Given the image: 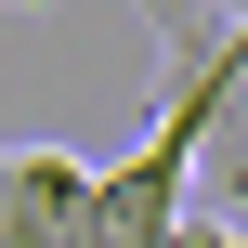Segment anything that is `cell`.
I'll return each instance as SVG.
<instances>
[{"instance_id": "cell-1", "label": "cell", "mask_w": 248, "mask_h": 248, "mask_svg": "<svg viewBox=\"0 0 248 248\" xmlns=\"http://www.w3.org/2000/svg\"><path fill=\"white\" fill-rule=\"evenodd\" d=\"M92 157L65 144H0V248H105L92 235Z\"/></svg>"}, {"instance_id": "cell-3", "label": "cell", "mask_w": 248, "mask_h": 248, "mask_svg": "<svg viewBox=\"0 0 248 248\" xmlns=\"http://www.w3.org/2000/svg\"><path fill=\"white\" fill-rule=\"evenodd\" d=\"M0 13H52V0H0Z\"/></svg>"}, {"instance_id": "cell-2", "label": "cell", "mask_w": 248, "mask_h": 248, "mask_svg": "<svg viewBox=\"0 0 248 248\" xmlns=\"http://www.w3.org/2000/svg\"><path fill=\"white\" fill-rule=\"evenodd\" d=\"M170 248H248L235 222H209V209H183V222H170Z\"/></svg>"}]
</instances>
